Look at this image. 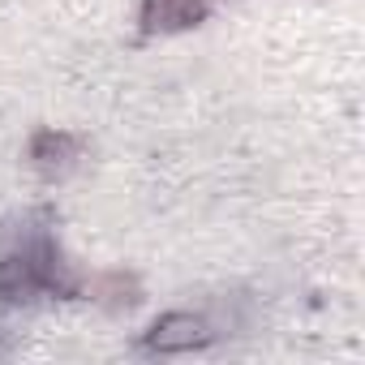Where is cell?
I'll return each instance as SVG.
<instances>
[{"label": "cell", "instance_id": "obj_1", "mask_svg": "<svg viewBox=\"0 0 365 365\" xmlns=\"http://www.w3.org/2000/svg\"><path fill=\"white\" fill-rule=\"evenodd\" d=\"M52 288H61V254L48 241H35L0 262V297L5 301H26Z\"/></svg>", "mask_w": 365, "mask_h": 365}, {"label": "cell", "instance_id": "obj_2", "mask_svg": "<svg viewBox=\"0 0 365 365\" xmlns=\"http://www.w3.org/2000/svg\"><path fill=\"white\" fill-rule=\"evenodd\" d=\"M207 339H211V331L194 314H163L146 331V348L150 352H190V348H202Z\"/></svg>", "mask_w": 365, "mask_h": 365}, {"label": "cell", "instance_id": "obj_3", "mask_svg": "<svg viewBox=\"0 0 365 365\" xmlns=\"http://www.w3.org/2000/svg\"><path fill=\"white\" fill-rule=\"evenodd\" d=\"M202 14V0H146V26H190Z\"/></svg>", "mask_w": 365, "mask_h": 365}]
</instances>
